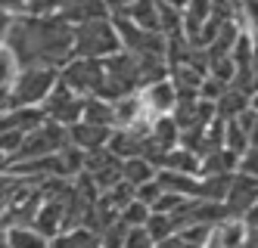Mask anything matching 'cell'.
<instances>
[{"label": "cell", "mask_w": 258, "mask_h": 248, "mask_svg": "<svg viewBox=\"0 0 258 248\" xmlns=\"http://www.w3.org/2000/svg\"><path fill=\"white\" fill-rule=\"evenodd\" d=\"M121 50L109 19H94L72 28V59H109Z\"/></svg>", "instance_id": "obj_1"}, {"label": "cell", "mask_w": 258, "mask_h": 248, "mask_svg": "<svg viewBox=\"0 0 258 248\" xmlns=\"http://www.w3.org/2000/svg\"><path fill=\"white\" fill-rule=\"evenodd\" d=\"M56 81H59L56 68H44V65L22 68L10 84L13 109H38V103H44L50 97V90L56 87Z\"/></svg>", "instance_id": "obj_2"}, {"label": "cell", "mask_w": 258, "mask_h": 248, "mask_svg": "<svg viewBox=\"0 0 258 248\" xmlns=\"http://www.w3.org/2000/svg\"><path fill=\"white\" fill-rule=\"evenodd\" d=\"M69 146V130L53 124V121H44L38 124L31 133H25V140L19 146V152L10 158V164H19V161H34V158H50L62 152Z\"/></svg>", "instance_id": "obj_3"}, {"label": "cell", "mask_w": 258, "mask_h": 248, "mask_svg": "<svg viewBox=\"0 0 258 248\" xmlns=\"http://www.w3.org/2000/svg\"><path fill=\"white\" fill-rule=\"evenodd\" d=\"M100 81H103V59H72L69 65L59 68V84L81 100L97 97Z\"/></svg>", "instance_id": "obj_4"}, {"label": "cell", "mask_w": 258, "mask_h": 248, "mask_svg": "<svg viewBox=\"0 0 258 248\" xmlns=\"http://www.w3.org/2000/svg\"><path fill=\"white\" fill-rule=\"evenodd\" d=\"M81 109H84V100L75 97L72 90H66L56 81V87L50 90V97L41 106V115H44V121H53V124H59V127H72V124L81 121Z\"/></svg>", "instance_id": "obj_5"}, {"label": "cell", "mask_w": 258, "mask_h": 248, "mask_svg": "<svg viewBox=\"0 0 258 248\" xmlns=\"http://www.w3.org/2000/svg\"><path fill=\"white\" fill-rule=\"evenodd\" d=\"M255 193H258V183L255 177H243V174H233L230 186H227V196H224V211L227 220H243L252 208H255Z\"/></svg>", "instance_id": "obj_6"}, {"label": "cell", "mask_w": 258, "mask_h": 248, "mask_svg": "<svg viewBox=\"0 0 258 248\" xmlns=\"http://www.w3.org/2000/svg\"><path fill=\"white\" fill-rule=\"evenodd\" d=\"M66 130H69V146L81 149L84 155H87V152H97V149H106L109 137H112V130H109V127H94V124H84V121L72 124Z\"/></svg>", "instance_id": "obj_7"}, {"label": "cell", "mask_w": 258, "mask_h": 248, "mask_svg": "<svg viewBox=\"0 0 258 248\" xmlns=\"http://www.w3.org/2000/svg\"><path fill=\"white\" fill-rule=\"evenodd\" d=\"M140 103L153 118H162V115H171V109L177 106V97H174V87L168 81H159V84L143 87Z\"/></svg>", "instance_id": "obj_8"}, {"label": "cell", "mask_w": 258, "mask_h": 248, "mask_svg": "<svg viewBox=\"0 0 258 248\" xmlns=\"http://www.w3.org/2000/svg\"><path fill=\"white\" fill-rule=\"evenodd\" d=\"M156 186L168 196H180V199H196V177L187 174H174V171H156L153 174Z\"/></svg>", "instance_id": "obj_9"}, {"label": "cell", "mask_w": 258, "mask_h": 248, "mask_svg": "<svg viewBox=\"0 0 258 248\" xmlns=\"http://www.w3.org/2000/svg\"><path fill=\"white\" fill-rule=\"evenodd\" d=\"M143 143L146 140H137L134 133H127V130H112V137H109V143H106V152H109V155H115L118 161L140 158Z\"/></svg>", "instance_id": "obj_10"}, {"label": "cell", "mask_w": 258, "mask_h": 248, "mask_svg": "<svg viewBox=\"0 0 258 248\" xmlns=\"http://www.w3.org/2000/svg\"><path fill=\"white\" fill-rule=\"evenodd\" d=\"M199 174L202 177H218V174H236V155L227 149H215L199 158Z\"/></svg>", "instance_id": "obj_11"}, {"label": "cell", "mask_w": 258, "mask_h": 248, "mask_svg": "<svg viewBox=\"0 0 258 248\" xmlns=\"http://www.w3.org/2000/svg\"><path fill=\"white\" fill-rule=\"evenodd\" d=\"M156 171H174V174H187V177H193V174H199V158L190 155L187 149L177 146V149H171V152H165Z\"/></svg>", "instance_id": "obj_12"}, {"label": "cell", "mask_w": 258, "mask_h": 248, "mask_svg": "<svg viewBox=\"0 0 258 248\" xmlns=\"http://www.w3.org/2000/svg\"><path fill=\"white\" fill-rule=\"evenodd\" d=\"M252 103H249V97H243V93H236V90H224L218 97V103H215V118H221V121H233L239 112H246Z\"/></svg>", "instance_id": "obj_13"}, {"label": "cell", "mask_w": 258, "mask_h": 248, "mask_svg": "<svg viewBox=\"0 0 258 248\" xmlns=\"http://www.w3.org/2000/svg\"><path fill=\"white\" fill-rule=\"evenodd\" d=\"M81 121L94 124V127H109V130H112V103H103V100H94V97L84 100Z\"/></svg>", "instance_id": "obj_14"}, {"label": "cell", "mask_w": 258, "mask_h": 248, "mask_svg": "<svg viewBox=\"0 0 258 248\" xmlns=\"http://www.w3.org/2000/svg\"><path fill=\"white\" fill-rule=\"evenodd\" d=\"M153 174H156V171L146 164L143 158H127V161H121V180L131 186V189H137V186H143V183H150Z\"/></svg>", "instance_id": "obj_15"}, {"label": "cell", "mask_w": 258, "mask_h": 248, "mask_svg": "<svg viewBox=\"0 0 258 248\" xmlns=\"http://www.w3.org/2000/svg\"><path fill=\"white\" fill-rule=\"evenodd\" d=\"M50 248H100V239L94 233H87V230H69V233H59L56 239L50 242Z\"/></svg>", "instance_id": "obj_16"}, {"label": "cell", "mask_w": 258, "mask_h": 248, "mask_svg": "<svg viewBox=\"0 0 258 248\" xmlns=\"http://www.w3.org/2000/svg\"><path fill=\"white\" fill-rule=\"evenodd\" d=\"M7 248H50V242L28 226H13V230H7Z\"/></svg>", "instance_id": "obj_17"}, {"label": "cell", "mask_w": 258, "mask_h": 248, "mask_svg": "<svg viewBox=\"0 0 258 248\" xmlns=\"http://www.w3.org/2000/svg\"><path fill=\"white\" fill-rule=\"evenodd\" d=\"M146 217H150V208L140 205V202L124 205V208H121V214H118V220L127 226V230H137V226H143V223H146Z\"/></svg>", "instance_id": "obj_18"}, {"label": "cell", "mask_w": 258, "mask_h": 248, "mask_svg": "<svg viewBox=\"0 0 258 248\" xmlns=\"http://www.w3.org/2000/svg\"><path fill=\"white\" fill-rule=\"evenodd\" d=\"M124 236H127V226L121 220H115L109 230L100 233V248H121L124 245Z\"/></svg>", "instance_id": "obj_19"}, {"label": "cell", "mask_w": 258, "mask_h": 248, "mask_svg": "<svg viewBox=\"0 0 258 248\" xmlns=\"http://www.w3.org/2000/svg\"><path fill=\"white\" fill-rule=\"evenodd\" d=\"M159 196H162V189L156 186V180H150V183H143V186L134 189V202H140V205H146V208H153V205L159 202Z\"/></svg>", "instance_id": "obj_20"}, {"label": "cell", "mask_w": 258, "mask_h": 248, "mask_svg": "<svg viewBox=\"0 0 258 248\" xmlns=\"http://www.w3.org/2000/svg\"><path fill=\"white\" fill-rule=\"evenodd\" d=\"M19 74V68H16V62H13V56L0 47V87H10L13 84V78Z\"/></svg>", "instance_id": "obj_21"}, {"label": "cell", "mask_w": 258, "mask_h": 248, "mask_svg": "<svg viewBox=\"0 0 258 248\" xmlns=\"http://www.w3.org/2000/svg\"><path fill=\"white\" fill-rule=\"evenodd\" d=\"M121 248H153V242H150V236L143 233V226H137V230H127Z\"/></svg>", "instance_id": "obj_22"}, {"label": "cell", "mask_w": 258, "mask_h": 248, "mask_svg": "<svg viewBox=\"0 0 258 248\" xmlns=\"http://www.w3.org/2000/svg\"><path fill=\"white\" fill-rule=\"evenodd\" d=\"M7 168H10V158L4 155V152H0V174H7Z\"/></svg>", "instance_id": "obj_23"}, {"label": "cell", "mask_w": 258, "mask_h": 248, "mask_svg": "<svg viewBox=\"0 0 258 248\" xmlns=\"http://www.w3.org/2000/svg\"><path fill=\"white\" fill-rule=\"evenodd\" d=\"M0 248H7V230H0Z\"/></svg>", "instance_id": "obj_24"}]
</instances>
